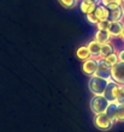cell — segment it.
<instances>
[{"mask_svg":"<svg viewBox=\"0 0 124 132\" xmlns=\"http://www.w3.org/2000/svg\"><path fill=\"white\" fill-rule=\"evenodd\" d=\"M104 96L110 101L111 103L113 102H121V100L124 97V85L118 84L112 78L108 80V84L106 87V90L104 93Z\"/></svg>","mask_w":124,"mask_h":132,"instance_id":"6da1fadb","label":"cell"},{"mask_svg":"<svg viewBox=\"0 0 124 132\" xmlns=\"http://www.w3.org/2000/svg\"><path fill=\"white\" fill-rule=\"evenodd\" d=\"M110 104L111 102L104 95H94L92 97V100H90L89 107H90V111L97 115V114L106 113L108 107H110Z\"/></svg>","mask_w":124,"mask_h":132,"instance_id":"7a4b0ae2","label":"cell"},{"mask_svg":"<svg viewBox=\"0 0 124 132\" xmlns=\"http://www.w3.org/2000/svg\"><path fill=\"white\" fill-rule=\"evenodd\" d=\"M108 80L110 79H105V78L98 76H92L88 82V88H89L90 93L94 95H104L107 84H108Z\"/></svg>","mask_w":124,"mask_h":132,"instance_id":"3957f363","label":"cell"},{"mask_svg":"<svg viewBox=\"0 0 124 132\" xmlns=\"http://www.w3.org/2000/svg\"><path fill=\"white\" fill-rule=\"evenodd\" d=\"M114 121L107 113H103V114H97L94 117V125L97 129L100 131H108V130L113 126Z\"/></svg>","mask_w":124,"mask_h":132,"instance_id":"277c9868","label":"cell"},{"mask_svg":"<svg viewBox=\"0 0 124 132\" xmlns=\"http://www.w3.org/2000/svg\"><path fill=\"white\" fill-rule=\"evenodd\" d=\"M114 122H124V104L113 102L110 104V107L106 112Z\"/></svg>","mask_w":124,"mask_h":132,"instance_id":"5b68a950","label":"cell"},{"mask_svg":"<svg viewBox=\"0 0 124 132\" xmlns=\"http://www.w3.org/2000/svg\"><path fill=\"white\" fill-rule=\"evenodd\" d=\"M111 73H112V66H110L101 58L98 59V70L95 72V76L105 79H111Z\"/></svg>","mask_w":124,"mask_h":132,"instance_id":"8992f818","label":"cell"},{"mask_svg":"<svg viewBox=\"0 0 124 132\" xmlns=\"http://www.w3.org/2000/svg\"><path fill=\"white\" fill-rule=\"evenodd\" d=\"M111 78L117 82L118 84L124 85V63L119 61L114 66H112V73H111Z\"/></svg>","mask_w":124,"mask_h":132,"instance_id":"52a82bcc","label":"cell"},{"mask_svg":"<svg viewBox=\"0 0 124 132\" xmlns=\"http://www.w3.org/2000/svg\"><path fill=\"white\" fill-rule=\"evenodd\" d=\"M98 70V59L94 58H89V59L84 60V63L82 65V72L87 76H95V72Z\"/></svg>","mask_w":124,"mask_h":132,"instance_id":"ba28073f","label":"cell"},{"mask_svg":"<svg viewBox=\"0 0 124 132\" xmlns=\"http://www.w3.org/2000/svg\"><path fill=\"white\" fill-rule=\"evenodd\" d=\"M87 46H88V49H89L90 58L99 59L100 58V52H101V43H99L97 40H93V41H90Z\"/></svg>","mask_w":124,"mask_h":132,"instance_id":"9c48e42d","label":"cell"},{"mask_svg":"<svg viewBox=\"0 0 124 132\" xmlns=\"http://www.w3.org/2000/svg\"><path fill=\"white\" fill-rule=\"evenodd\" d=\"M94 14L95 17L100 21H105V19H108V16H110V10L107 9L106 6H104L103 4H99L95 10H94Z\"/></svg>","mask_w":124,"mask_h":132,"instance_id":"30bf717a","label":"cell"},{"mask_svg":"<svg viewBox=\"0 0 124 132\" xmlns=\"http://www.w3.org/2000/svg\"><path fill=\"white\" fill-rule=\"evenodd\" d=\"M124 17V9L123 6H119L117 9H113V10H110V16H108V19L111 22H122Z\"/></svg>","mask_w":124,"mask_h":132,"instance_id":"8fae6325","label":"cell"},{"mask_svg":"<svg viewBox=\"0 0 124 132\" xmlns=\"http://www.w3.org/2000/svg\"><path fill=\"white\" fill-rule=\"evenodd\" d=\"M95 40H97L99 43L104 45V43H110L111 40H112V36L108 32V30H98L97 34H95Z\"/></svg>","mask_w":124,"mask_h":132,"instance_id":"7c38bea8","label":"cell"},{"mask_svg":"<svg viewBox=\"0 0 124 132\" xmlns=\"http://www.w3.org/2000/svg\"><path fill=\"white\" fill-rule=\"evenodd\" d=\"M97 6H98L97 4L92 3V1H88V0H81V3H79V9H81V11H82L84 14L94 12V10H95Z\"/></svg>","mask_w":124,"mask_h":132,"instance_id":"4fadbf2b","label":"cell"},{"mask_svg":"<svg viewBox=\"0 0 124 132\" xmlns=\"http://www.w3.org/2000/svg\"><path fill=\"white\" fill-rule=\"evenodd\" d=\"M123 27L124 25L122 24V22H112L110 29H108V32L111 34L112 37H119L122 34V30H123Z\"/></svg>","mask_w":124,"mask_h":132,"instance_id":"5bb4252c","label":"cell"},{"mask_svg":"<svg viewBox=\"0 0 124 132\" xmlns=\"http://www.w3.org/2000/svg\"><path fill=\"white\" fill-rule=\"evenodd\" d=\"M76 56L81 60H87L90 58V53L88 49V46H81L76 51Z\"/></svg>","mask_w":124,"mask_h":132,"instance_id":"9a60e30c","label":"cell"},{"mask_svg":"<svg viewBox=\"0 0 124 132\" xmlns=\"http://www.w3.org/2000/svg\"><path fill=\"white\" fill-rule=\"evenodd\" d=\"M116 51H114V47L112 46V43H104V45H101V52H100V58H105V56L110 55V54H112V53H114ZM99 58V59H100Z\"/></svg>","mask_w":124,"mask_h":132,"instance_id":"2e32d148","label":"cell"},{"mask_svg":"<svg viewBox=\"0 0 124 132\" xmlns=\"http://www.w3.org/2000/svg\"><path fill=\"white\" fill-rule=\"evenodd\" d=\"M101 59H104L105 61H106L107 64L110 66H114L116 64L119 63V58H118V53H112V54H110V55L105 56V58H101Z\"/></svg>","mask_w":124,"mask_h":132,"instance_id":"e0dca14e","label":"cell"},{"mask_svg":"<svg viewBox=\"0 0 124 132\" xmlns=\"http://www.w3.org/2000/svg\"><path fill=\"white\" fill-rule=\"evenodd\" d=\"M111 23L112 22L110 21V19H105V21H100L99 23H98V30H108L111 27Z\"/></svg>","mask_w":124,"mask_h":132,"instance_id":"ac0fdd59","label":"cell"},{"mask_svg":"<svg viewBox=\"0 0 124 132\" xmlns=\"http://www.w3.org/2000/svg\"><path fill=\"white\" fill-rule=\"evenodd\" d=\"M59 3L62 4V6L65 7V9H72V7L76 6L77 0H59Z\"/></svg>","mask_w":124,"mask_h":132,"instance_id":"d6986e66","label":"cell"},{"mask_svg":"<svg viewBox=\"0 0 124 132\" xmlns=\"http://www.w3.org/2000/svg\"><path fill=\"white\" fill-rule=\"evenodd\" d=\"M86 19H87L88 22H89V23H92V24H98V23H99V19H98V18L95 17L94 12L86 14Z\"/></svg>","mask_w":124,"mask_h":132,"instance_id":"ffe728a7","label":"cell"},{"mask_svg":"<svg viewBox=\"0 0 124 132\" xmlns=\"http://www.w3.org/2000/svg\"><path fill=\"white\" fill-rule=\"evenodd\" d=\"M118 58H119V61L124 63V49L121 51V52H118Z\"/></svg>","mask_w":124,"mask_h":132,"instance_id":"44dd1931","label":"cell"},{"mask_svg":"<svg viewBox=\"0 0 124 132\" xmlns=\"http://www.w3.org/2000/svg\"><path fill=\"white\" fill-rule=\"evenodd\" d=\"M88 1H92V3L97 4V5H99V4H101V0H88Z\"/></svg>","mask_w":124,"mask_h":132,"instance_id":"7402d4cb","label":"cell"},{"mask_svg":"<svg viewBox=\"0 0 124 132\" xmlns=\"http://www.w3.org/2000/svg\"><path fill=\"white\" fill-rule=\"evenodd\" d=\"M121 37L124 40V27H123V30H122V34H121Z\"/></svg>","mask_w":124,"mask_h":132,"instance_id":"603a6c76","label":"cell"},{"mask_svg":"<svg viewBox=\"0 0 124 132\" xmlns=\"http://www.w3.org/2000/svg\"><path fill=\"white\" fill-rule=\"evenodd\" d=\"M121 5L123 6V9H124V0H121Z\"/></svg>","mask_w":124,"mask_h":132,"instance_id":"cb8c5ba5","label":"cell"}]
</instances>
